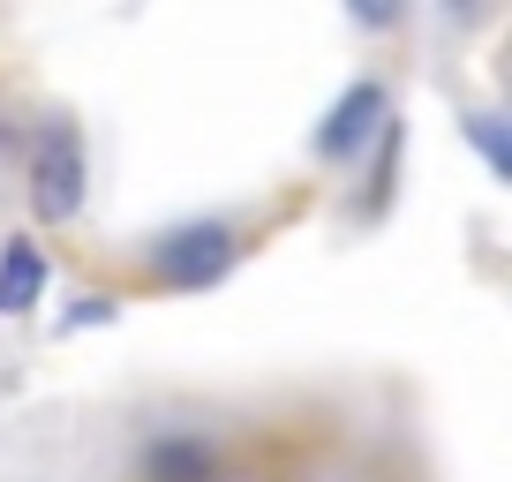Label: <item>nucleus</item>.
Listing matches in <instances>:
<instances>
[{
  "label": "nucleus",
  "mask_w": 512,
  "mask_h": 482,
  "mask_svg": "<svg viewBox=\"0 0 512 482\" xmlns=\"http://www.w3.org/2000/svg\"><path fill=\"white\" fill-rule=\"evenodd\" d=\"M23 196L38 226H76L91 204V144L76 113H38L23 144Z\"/></svg>",
  "instance_id": "nucleus-1"
},
{
  "label": "nucleus",
  "mask_w": 512,
  "mask_h": 482,
  "mask_svg": "<svg viewBox=\"0 0 512 482\" xmlns=\"http://www.w3.org/2000/svg\"><path fill=\"white\" fill-rule=\"evenodd\" d=\"M241 249H249L241 226L219 219V211H204V219H174V226H159V234L144 241V279L159 294H211V287L234 279Z\"/></svg>",
  "instance_id": "nucleus-2"
},
{
  "label": "nucleus",
  "mask_w": 512,
  "mask_h": 482,
  "mask_svg": "<svg viewBox=\"0 0 512 482\" xmlns=\"http://www.w3.org/2000/svg\"><path fill=\"white\" fill-rule=\"evenodd\" d=\"M392 121H400L392 83H384V76H354L347 91L317 113V129H309V159L332 166V174H339V166H362V159H377V144H384Z\"/></svg>",
  "instance_id": "nucleus-3"
},
{
  "label": "nucleus",
  "mask_w": 512,
  "mask_h": 482,
  "mask_svg": "<svg viewBox=\"0 0 512 482\" xmlns=\"http://www.w3.org/2000/svg\"><path fill=\"white\" fill-rule=\"evenodd\" d=\"M136 482H226V460L204 430H151L136 452Z\"/></svg>",
  "instance_id": "nucleus-4"
},
{
  "label": "nucleus",
  "mask_w": 512,
  "mask_h": 482,
  "mask_svg": "<svg viewBox=\"0 0 512 482\" xmlns=\"http://www.w3.org/2000/svg\"><path fill=\"white\" fill-rule=\"evenodd\" d=\"M53 287V264L46 249H38V234H8L0 241V317H38V302H46Z\"/></svg>",
  "instance_id": "nucleus-5"
},
{
  "label": "nucleus",
  "mask_w": 512,
  "mask_h": 482,
  "mask_svg": "<svg viewBox=\"0 0 512 482\" xmlns=\"http://www.w3.org/2000/svg\"><path fill=\"white\" fill-rule=\"evenodd\" d=\"M460 136H467V151L490 166V181H505V189H512V113L467 106V113H460Z\"/></svg>",
  "instance_id": "nucleus-6"
},
{
  "label": "nucleus",
  "mask_w": 512,
  "mask_h": 482,
  "mask_svg": "<svg viewBox=\"0 0 512 482\" xmlns=\"http://www.w3.org/2000/svg\"><path fill=\"white\" fill-rule=\"evenodd\" d=\"M106 324H121V294L76 287V294L61 302V317H53V339H83V332H106Z\"/></svg>",
  "instance_id": "nucleus-7"
},
{
  "label": "nucleus",
  "mask_w": 512,
  "mask_h": 482,
  "mask_svg": "<svg viewBox=\"0 0 512 482\" xmlns=\"http://www.w3.org/2000/svg\"><path fill=\"white\" fill-rule=\"evenodd\" d=\"M347 23H354V31H400V23H407V8H400V0H354V8H347Z\"/></svg>",
  "instance_id": "nucleus-8"
}]
</instances>
